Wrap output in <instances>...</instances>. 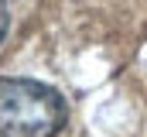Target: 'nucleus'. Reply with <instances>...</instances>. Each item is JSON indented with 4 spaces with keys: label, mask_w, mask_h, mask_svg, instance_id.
Segmentation results:
<instances>
[{
    "label": "nucleus",
    "mask_w": 147,
    "mask_h": 137,
    "mask_svg": "<svg viewBox=\"0 0 147 137\" xmlns=\"http://www.w3.org/2000/svg\"><path fill=\"white\" fill-rule=\"evenodd\" d=\"M65 127V100L34 79H0V137H55Z\"/></svg>",
    "instance_id": "f257e3e1"
},
{
    "label": "nucleus",
    "mask_w": 147,
    "mask_h": 137,
    "mask_svg": "<svg viewBox=\"0 0 147 137\" xmlns=\"http://www.w3.org/2000/svg\"><path fill=\"white\" fill-rule=\"evenodd\" d=\"M7 34V3L0 0V38Z\"/></svg>",
    "instance_id": "f03ea898"
}]
</instances>
